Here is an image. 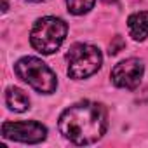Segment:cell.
Listing matches in <instances>:
<instances>
[{"instance_id":"1","label":"cell","mask_w":148,"mask_h":148,"mask_svg":"<svg viewBox=\"0 0 148 148\" xmlns=\"http://www.w3.org/2000/svg\"><path fill=\"white\" fill-rule=\"evenodd\" d=\"M61 134L73 145H92L103 138L108 127V112L101 103L79 101L59 117Z\"/></svg>"},{"instance_id":"12","label":"cell","mask_w":148,"mask_h":148,"mask_svg":"<svg viewBox=\"0 0 148 148\" xmlns=\"http://www.w3.org/2000/svg\"><path fill=\"white\" fill-rule=\"evenodd\" d=\"M105 4H112V2H117V0H103Z\"/></svg>"},{"instance_id":"7","label":"cell","mask_w":148,"mask_h":148,"mask_svg":"<svg viewBox=\"0 0 148 148\" xmlns=\"http://www.w3.org/2000/svg\"><path fill=\"white\" fill-rule=\"evenodd\" d=\"M127 28L134 40L143 42L148 37V11L134 12L127 18Z\"/></svg>"},{"instance_id":"9","label":"cell","mask_w":148,"mask_h":148,"mask_svg":"<svg viewBox=\"0 0 148 148\" xmlns=\"http://www.w3.org/2000/svg\"><path fill=\"white\" fill-rule=\"evenodd\" d=\"M94 2L96 0H66V5H68V11L71 14L82 16L94 7Z\"/></svg>"},{"instance_id":"3","label":"cell","mask_w":148,"mask_h":148,"mask_svg":"<svg viewBox=\"0 0 148 148\" xmlns=\"http://www.w3.org/2000/svg\"><path fill=\"white\" fill-rule=\"evenodd\" d=\"M16 75L40 94H52L58 87L56 73L38 58L26 56L14 64Z\"/></svg>"},{"instance_id":"13","label":"cell","mask_w":148,"mask_h":148,"mask_svg":"<svg viewBox=\"0 0 148 148\" xmlns=\"http://www.w3.org/2000/svg\"><path fill=\"white\" fill-rule=\"evenodd\" d=\"M30 2H44V0H30Z\"/></svg>"},{"instance_id":"6","label":"cell","mask_w":148,"mask_h":148,"mask_svg":"<svg viewBox=\"0 0 148 148\" xmlns=\"http://www.w3.org/2000/svg\"><path fill=\"white\" fill-rule=\"evenodd\" d=\"M143 73H145V64L141 59L138 58H129L120 61L119 64L113 66L110 77L112 82L120 87V89H136L143 79Z\"/></svg>"},{"instance_id":"2","label":"cell","mask_w":148,"mask_h":148,"mask_svg":"<svg viewBox=\"0 0 148 148\" xmlns=\"http://www.w3.org/2000/svg\"><path fill=\"white\" fill-rule=\"evenodd\" d=\"M68 33V25L56 16H45L35 21L32 33H30V44L32 47L40 54H54L64 42Z\"/></svg>"},{"instance_id":"5","label":"cell","mask_w":148,"mask_h":148,"mask_svg":"<svg viewBox=\"0 0 148 148\" xmlns=\"http://www.w3.org/2000/svg\"><path fill=\"white\" fill-rule=\"evenodd\" d=\"M2 136L5 139L21 141V143H42L47 138V129L37 120H23V122H4Z\"/></svg>"},{"instance_id":"11","label":"cell","mask_w":148,"mask_h":148,"mask_svg":"<svg viewBox=\"0 0 148 148\" xmlns=\"http://www.w3.org/2000/svg\"><path fill=\"white\" fill-rule=\"evenodd\" d=\"M7 7H9V5H7V0H4V9H2V12H5V11H7Z\"/></svg>"},{"instance_id":"10","label":"cell","mask_w":148,"mask_h":148,"mask_svg":"<svg viewBox=\"0 0 148 148\" xmlns=\"http://www.w3.org/2000/svg\"><path fill=\"white\" fill-rule=\"evenodd\" d=\"M124 45H125V44H124L122 37L117 35V37L113 38V42L110 44V54H117V52H120V51L124 49Z\"/></svg>"},{"instance_id":"4","label":"cell","mask_w":148,"mask_h":148,"mask_svg":"<svg viewBox=\"0 0 148 148\" xmlns=\"http://www.w3.org/2000/svg\"><path fill=\"white\" fill-rule=\"evenodd\" d=\"M68 75L75 80L87 79L101 68V51L91 44H73L66 52Z\"/></svg>"},{"instance_id":"8","label":"cell","mask_w":148,"mask_h":148,"mask_svg":"<svg viewBox=\"0 0 148 148\" xmlns=\"http://www.w3.org/2000/svg\"><path fill=\"white\" fill-rule=\"evenodd\" d=\"M5 103L12 112H18V113L26 112L30 108V98L19 87H9L5 91Z\"/></svg>"}]
</instances>
